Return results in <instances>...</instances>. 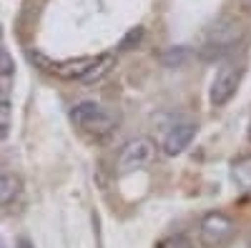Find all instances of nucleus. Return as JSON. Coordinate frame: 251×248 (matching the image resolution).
<instances>
[{
	"mask_svg": "<svg viewBox=\"0 0 251 248\" xmlns=\"http://www.w3.org/2000/svg\"><path fill=\"white\" fill-rule=\"evenodd\" d=\"M244 38H246V25L239 18H226L224 15L206 28L199 55L203 60H219V58L228 55L231 50H236L244 43Z\"/></svg>",
	"mask_w": 251,
	"mask_h": 248,
	"instance_id": "f257e3e1",
	"label": "nucleus"
},
{
	"mask_svg": "<svg viewBox=\"0 0 251 248\" xmlns=\"http://www.w3.org/2000/svg\"><path fill=\"white\" fill-rule=\"evenodd\" d=\"M113 66H116V55H111V53H106V55H98V60H96V66L91 68V73L83 78V83H98V80H103L111 70H113Z\"/></svg>",
	"mask_w": 251,
	"mask_h": 248,
	"instance_id": "9d476101",
	"label": "nucleus"
},
{
	"mask_svg": "<svg viewBox=\"0 0 251 248\" xmlns=\"http://www.w3.org/2000/svg\"><path fill=\"white\" fill-rule=\"evenodd\" d=\"M241 75H244V70L239 66H231V63H226L216 73V78L211 83V103L214 106H226L236 95V90L241 86Z\"/></svg>",
	"mask_w": 251,
	"mask_h": 248,
	"instance_id": "0eeeda50",
	"label": "nucleus"
},
{
	"mask_svg": "<svg viewBox=\"0 0 251 248\" xmlns=\"http://www.w3.org/2000/svg\"><path fill=\"white\" fill-rule=\"evenodd\" d=\"M138 40H141V28H136V30L131 33V38H128V40H123L121 48H131L133 43H138Z\"/></svg>",
	"mask_w": 251,
	"mask_h": 248,
	"instance_id": "2eb2a0df",
	"label": "nucleus"
},
{
	"mask_svg": "<svg viewBox=\"0 0 251 248\" xmlns=\"http://www.w3.org/2000/svg\"><path fill=\"white\" fill-rule=\"evenodd\" d=\"M199 133V126L194 120H176L171 123L169 128L163 131V138H161V153L169 156V158H176L178 153H183L191 140L196 138Z\"/></svg>",
	"mask_w": 251,
	"mask_h": 248,
	"instance_id": "39448f33",
	"label": "nucleus"
},
{
	"mask_svg": "<svg viewBox=\"0 0 251 248\" xmlns=\"http://www.w3.org/2000/svg\"><path fill=\"white\" fill-rule=\"evenodd\" d=\"M15 246H18V248H33V243H30V238H25V236H20V238L15 241Z\"/></svg>",
	"mask_w": 251,
	"mask_h": 248,
	"instance_id": "dca6fc26",
	"label": "nucleus"
},
{
	"mask_svg": "<svg viewBox=\"0 0 251 248\" xmlns=\"http://www.w3.org/2000/svg\"><path fill=\"white\" fill-rule=\"evenodd\" d=\"M231 178L239 188L251 191V156H244L231 163Z\"/></svg>",
	"mask_w": 251,
	"mask_h": 248,
	"instance_id": "1a4fd4ad",
	"label": "nucleus"
},
{
	"mask_svg": "<svg viewBox=\"0 0 251 248\" xmlns=\"http://www.w3.org/2000/svg\"><path fill=\"white\" fill-rule=\"evenodd\" d=\"M158 248H196V243L183 233H174V236H166L158 243Z\"/></svg>",
	"mask_w": 251,
	"mask_h": 248,
	"instance_id": "f8f14e48",
	"label": "nucleus"
},
{
	"mask_svg": "<svg viewBox=\"0 0 251 248\" xmlns=\"http://www.w3.org/2000/svg\"><path fill=\"white\" fill-rule=\"evenodd\" d=\"M188 55H191V50L186 45H174V48L161 53V60H163V66H169V68H178L188 60Z\"/></svg>",
	"mask_w": 251,
	"mask_h": 248,
	"instance_id": "9b49d317",
	"label": "nucleus"
},
{
	"mask_svg": "<svg viewBox=\"0 0 251 248\" xmlns=\"http://www.w3.org/2000/svg\"><path fill=\"white\" fill-rule=\"evenodd\" d=\"M71 120H73L75 128H80L88 135H96V138H108L118 126L116 115L96 100H83V103H78V106H73L71 108Z\"/></svg>",
	"mask_w": 251,
	"mask_h": 248,
	"instance_id": "f03ea898",
	"label": "nucleus"
},
{
	"mask_svg": "<svg viewBox=\"0 0 251 248\" xmlns=\"http://www.w3.org/2000/svg\"><path fill=\"white\" fill-rule=\"evenodd\" d=\"M5 133H8V126H0V138H3Z\"/></svg>",
	"mask_w": 251,
	"mask_h": 248,
	"instance_id": "f3484780",
	"label": "nucleus"
},
{
	"mask_svg": "<svg viewBox=\"0 0 251 248\" xmlns=\"http://www.w3.org/2000/svg\"><path fill=\"white\" fill-rule=\"evenodd\" d=\"M96 60L98 55H83V58H71V60H40V68L60 80H83L96 66Z\"/></svg>",
	"mask_w": 251,
	"mask_h": 248,
	"instance_id": "423d86ee",
	"label": "nucleus"
},
{
	"mask_svg": "<svg viewBox=\"0 0 251 248\" xmlns=\"http://www.w3.org/2000/svg\"><path fill=\"white\" fill-rule=\"evenodd\" d=\"M156 158V146L151 138H133L128 143H123L118 156H116V171L121 176L141 171L146 165H151Z\"/></svg>",
	"mask_w": 251,
	"mask_h": 248,
	"instance_id": "20e7f679",
	"label": "nucleus"
},
{
	"mask_svg": "<svg viewBox=\"0 0 251 248\" xmlns=\"http://www.w3.org/2000/svg\"><path fill=\"white\" fill-rule=\"evenodd\" d=\"M201 248H226L236 236V221L224 211H208L196 223Z\"/></svg>",
	"mask_w": 251,
	"mask_h": 248,
	"instance_id": "7ed1b4c3",
	"label": "nucleus"
},
{
	"mask_svg": "<svg viewBox=\"0 0 251 248\" xmlns=\"http://www.w3.org/2000/svg\"><path fill=\"white\" fill-rule=\"evenodd\" d=\"M13 73H15L13 55H10L5 48H0V78H10Z\"/></svg>",
	"mask_w": 251,
	"mask_h": 248,
	"instance_id": "ddd939ff",
	"label": "nucleus"
},
{
	"mask_svg": "<svg viewBox=\"0 0 251 248\" xmlns=\"http://www.w3.org/2000/svg\"><path fill=\"white\" fill-rule=\"evenodd\" d=\"M249 140H251V123H249Z\"/></svg>",
	"mask_w": 251,
	"mask_h": 248,
	"instance_id": "a211bd4d",
	"label": "nucleus"
},
{
	"mask_svg": "<svg viewBox=\"0 0 251 248\" xmlns=\"http://www.w3.org/2000/svg\"><path fill=\"white\" fill-rule=\"evenodd\" d=\"M13 106H10V98L5 93H0V126H5L8 123V115H10Z\"/></svg>",
	"mask_w": 251,
	"mask_h": 248,
	"instance_id": "4468645a",
	"label": "nucleus"
},
{
	"mask_svg": "<svg viewBox=\"0 0 251 248\" xmlns=\"http://www.w3.org/2000/svg\"><path fill=\"white\" fill-rule=\"evenodd\" d=\"M249 246H251V233H249Z\"/></svg>",
	"mask_w": 251,
	"mask_h": 248,
	"instance_id": "6ab92c4d",
	"label": "nucleus"
},
{
	"mask_svg": "<svg viewBox=\"0 0 251 248\" xmlns=\"http://www.w3.org/2000/svg\"><path fill=\"white\" fill-rule=\"evenodd\" d=\"M20 191H23V180H20L15 173H0V208L10 205Z\"/></svg>",
	"mask_w": 251,
	"mask_h": 248,
	"instance_id": "6e6552de",
	"label": "nucleus"
},
{
	"mask_svg": "<svg viewBox=\"0 0 251 248\" xmlns=\"http://www.w3.org/2000/svg\"><path fill=\"white\" fill-rule=\"evenodd\" d=\"M0 38H3V28H0Z\"/></svg>",
	"mask_w": 251,
	"mask_h": 248,
	"instance_id": "aec40b11",
	"label": "nucleus"
}]
</instances>
